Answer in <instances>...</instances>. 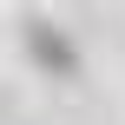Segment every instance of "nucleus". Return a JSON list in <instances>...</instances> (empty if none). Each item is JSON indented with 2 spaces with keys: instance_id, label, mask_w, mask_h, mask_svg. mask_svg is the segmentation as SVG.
<instances>
[{
  "instance_id": "1",
  "label": "nucleus",
  "mask_w": 125,
  "mask_h": 125,
  "mask_svg": "<svg viewBox=\"0 0 125 125\" xmlns=\"http://www.w3.org/2000/svg\"><path fill=\"white\" fill-rule=\"evenodd\" d=\"M26 46H33V53L53 66V73H73V53L59 46V33H53V26H26Z\"/></svg>"
}]
</instances>
